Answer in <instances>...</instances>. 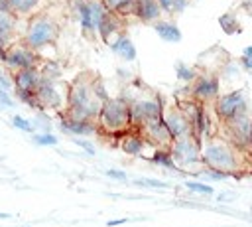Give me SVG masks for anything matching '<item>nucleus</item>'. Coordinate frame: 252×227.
<instances>
[{
    "label": "nucleus",
    "mask_w": 252,
    "mask_h": 227,
    "mask_svg": "<svg viewBox=\"0 0 252 227\" xmlns=\"http://www.w3.org/2000/svg\"><path fill=\"white\" fill-rule=\"evenodd\" d=\"M248 154L238 150L224 136H211L201 144V162L205 168L219 170L232 176H238L246 168Z\"/></svg>",
    "instance_id": "f257e3e1"
},
{
    "label": "nucleus",
    "mask_w": 252,
    "mask_h": 227,
    "mask_svg": "<svg viewBox=\"0 0 252 227\" xmlns=\"http://www.w3.org/2000/svg\"><path fill=\"white\" fill-rule=\"evenodd\" d=\"M93 81H94V75L81 73L69 83L67 107L63 109L65 114H69L73 118H83V120H96L102 101L94 95Z\"/></svg>",
    "instance_id": "f03ea898"
},
{
    "label": "nucleus",
    "mask_w": 252,
    "mask_h": 227,
    "mask_svg": "<svg viewBox=\"0 0 252 227\" xmlns=\"http://www.w3.org/2000/svg\"><path fill=\"white\" fill-rule=\"evenodd\" d=\"M59 30H61V26H59L57 18L51 12L41 10V12L28 18L26 30L22 34V41L26 45H30L33 51H37L41 57V51L45 47H51L57 41Z\"/></svg>",
    "instance_id": "7ed1b4c3"
},
{
    "label": "nucleus",
    "mask_w": 252,
    "mask_h": 227,
    "mask_svg": "<svg viewBox=\"0 0 252 227\" xmlns=\"http://www.w3.org/2000/svg\"><path fill=\"white\" fill-rule=\"evenodd\" d=\"M96 126H98V134L116 136L118 138L122 132L132 128L130 105L120 95L118 97H110L100 107V113L96 116Z\"/></svg>",
    "instance_id": "20e7f679"
},
{
    "label": "nucleus",
    "mask_w": 252,
    "mask_h": 227,
    "mask_svg": "<svg viewBox=\"0 0 252 227\" xmlns=\"http://www.w3.org/2000/svg\"><path fill=\"white\" fill-rule=\"evenodd\" d=\"M12 89H14V95L18 101H22L26 107H30L32 111H41V105L37 101V95H35V89H37V83L41 79V71H39V65L37 67H26V69H18V71H12Z\"/></svg>",
    "instance_id": "39448f33"
},
{
    "label": "nucleus",
    "mask_w": 252,
    "mask_h": 227,
    "mask_svg": "<svg viewBox=\"0 0 252 227\" xmlns=\"http://www.w3.org/2000/svg\"><path fill=\"white\" fill-rule=\"evenodd\" d=\"M163 101L158 93L144 89L142 95H138L132 103H130V118H132V128H140L146 122L154 120V118H161L163 116Z\"/></svg>",
    "instance_id": "423d86ee"
},
{
    "label": "nucleus",
    "mask_w": 252,
    "mask_h": 227,
    "mask_svg": "<svg viewBox=\"0 0 252 227\" xmlns=\"http://www.w3.org/2000/svg\"><path fill=\"white\" fill-rule=\"evenodd\" d=\"M201 140L195 134H187L181 138H173V142L169 144V152L177 164V168L183 172H187V168H203L201 162Z\"/></svg>",
    "instance_id": "0eeeda50"
},
{
    "label": "nucleus",
    "mask_w": 252,
    "mask_h": 227,
    "mask_svg": "<svg viewBox=\"0 0 252 227\" xmlns=\"http://www.w3.org/2000/svg\"><path fill=\"white\" fill-rule=\"evenodd\" d=\"M211 107H213L215 116L220 122H224L236 114L250 113V101H248V95L244 89H232L228 93H220Z\"/></svg>",
    "instance_id": "6e6552de"
},
{
    "label": "nucleus",
    "mask_w": 252,
    "mask_h": 227,
    "mask_svg": "<svg viewBox=\"0 0 252 227\" xmlns=\"http://www.w3.org/2000/svg\"><path fill=\"white\" fill-rule=\"evenodd\" d=\"M220 124H222V132H224L222 136L228 142H232L242 152H250V142H252V114L250 113L236 114Z\"/></svg>",
    "instance_id": "1a4fd4ad"
},
{
    "label": "nucleus",
    "mask_w": 252,
    "mask_h": 227,
    "mask_svg": "<svg viewBox=\"0 0 252 227\" xmlns=\"http://www.w3.org/2000/svg\"><path fill=\"white\" fill-rule=\"evenodd\" d=\"M39 63H41L39 53L33 51L30 45H26L22 39L12 41L6 47L4 57H2V67L8 69L10 73L18 69H26V67H37Z\"/></svg>",
    "instance_id": "9d476101"
},
{
    "label": "nucleus",
    "mask_w": 252,
    "mask_h": 227,
    "mask_svg": "<svg viewBox=\"0 0 252 227\" xmlns=\"http://www.w3.org/2000/svg\"><path fill=\"white\" fill-rule=\"evenodd\" d=\"M69 87V85H67ZM37 101L41 105V111H53V113H61L67 107V89L61 91V79L59 81H51L41 77L35 89Z\"/></svg>",
    "instance_id": "9b49d317"
},
{
    "label": "nucleus",
    "mask_w": 252,
    "mask_h": 227,
    "mask_svg": "<svg viewBox=\"0 0 252 227\" xmlns=\"http://www.w3.org/2000/svg\"><path fill=\"white\" fill-rule=\"evenodd\" d=\"M220 95V77L213 71H203L191 83V97L199 103L213 105L215 99Z\"/></svg>",
    "instance_id": "f8f14e48"
},
{
    "label": "nucleus",
    "mask_w": 252,
    "mask_h": 227,
    "mask_svg": "<svg viewBox=\"0 0 252 227\" xmlns=\"http://www.w3.org/2000/svg\"><path fill=\"white\" fill-rule=\"evenodd\" d=\"M163 122L171 134V138H181V136H187V134H193V128H191V120L189 116L185 114V111L173 103L169 107L163 109Z\"/></svg>",
    "instance_id": "ddd939ff"
},
{
    "label": "nucleus",
    "mask_w": 252,
    "mask_h": 227,
    "mask_svg": "<svg viewBox=\"0 0 252 227\" xmlns=\"http://www.w3.org/2000/svg\"><path fill=\"white\" fill-rule=\"evenodd\" d=\"M138 130L142 132V136L146 138V142L152 148H169V144L173 142L163 118H154V120L146 122L144 126H140Z\"/></svg>",
    "instance_id": "4468645a"
},
{
    "label": "nucleus",
    "mask_w": 252,
    "mask_h": 227,
    "mask_svg": "<svg viewBox=\"0 0 252 227\" xmlns=\"http://www.w3.org/2000/svg\"><path fill=\"white\" fill-rule=\"evenodd\" d=\"M59 116V128L63 134L67 136H93V134H98V126H96V120H83V118H73L69 114H65L63 111L57 113Z\"/></svg>",
    "instance_id": "2eb2a0df"
},
{
    "label": "nucleus",
    "mask_w": 252,
    "mask_h": 227,
    "mask_svg": "<svg viewBox=\"0 0 252 227\" xmlns=\"http://www.w3.org/2000/svg\"><path fill=\"white\" fill-rule=\"evenodd\" d=\"M118 148L126 154V156H134V158H148V154H146V148H152L148 142H146V138L142 136V132L138 130V128H130V130H126V132H122L120 136H118Z\"/></svg>",
    "instance_id": "dca6fc26"
},
{
    "label": "nucleus",
    "mask_w": 252,
    "mask_h": 227,
    "mask_svg": "<svg viewBox=\"0 0 252 227\" xmlns=\"http://www.w3.org/2000/svg\"><path fill=\"white\" fill-rule=\"evenodd\" d=\"M69 6H71V12H73V16L77 18V22L81 26V32L87 38H94L96 30H94V24H93L89 0H69Z\"/></svg>",
    "instance_id": "f3484780"
},
{
    "label": "nucleus",
    "mask_w": 252,
    "mask_h": 227,
    "mask_svg": "<svg viewBox=\"0 0 252 227\" xmlns=\"http://www.w3.org/2000/svg\"><path fill=\"white\" fill-rule=\"evenodd\" d=\"M161 16H163V10L158 4V0H136V8H134V18L136 20L152 26Z\"/></svg>",
    "instance_id": "a211bd4d"
},
{
    "label": "nucleus",
    "mask_w": 252,
    "mask_h": 227,
    "mask_svg": "<svg viewBox=\"0 0 252 227\" xmlns=\"http://www.w3.org/2000/svg\"><path fill=\"white\" fill-rule=\"evenodd\" d=\"M108 47H110V51L114 53V55H118L122 61H126V63H132V61H136V57H138V49H136V45H134V41L126 36V34H120L116 39H112L110 43H108Z\"/></svg>",
    "instance_id": "6ab92c4d"
},
{
    "label": "nucleus",
    "mask_w": 252,
    "mask_h": 227,
    "mask_svg": "<svg viewBox=\"0 0 252 227\" xmlns=\"http://www.w3.org/2000/svg\"><path fill=\"white\" fill-rule=\"evenodd\" d=\"M152 28H154V32L158 34V38L163 39L165 43H179L181 38H183V36H181V30H179L177 24L171 22V20H163V18H159L158 22L152 24Z\"/></svg>",
    "instance_id": "aec40b11"
},
{
    "label": "nucleus",
    "mask_w": 252,
    "mask_h": 227,
    "mask_svg": "<svg viewBox=\"0 0 252 227\" xmlns=\"http://www.w3.org/2000/svg\"><path fill=\"white\" fill-rule=\"evenodd\" d=\"M43 6H45V0H10V12L20 20L45 10Z\"/></svg>",
    "instance_id": "412c9836"
},
{
    "label": "nucleus",
    "mask_w": 252,
    "mask_h": 227,
    "mask_svg": "<svg viewBox=\"0 0 252 227\" xmlns=\"http://www.w3.org/2000/svg\"><path fill=\"white\" fill-rule=\"evenodd\" d=\"M102 4L106 6V10L122 20L134 16V8H136V0H102Z\"/></svg>",
    "instance_id": "4be33fe9"
},
{
    "label": "nucleus",
    "mask_w": 252,
    "mask_h": 227,
    "mask_svg": "<svg viewBox=\"0 0 252 227\" xmlns=\"http://www.w3.org/2000/svg\"><path fill=\"white\" fill-rule=\"evenodd\" d=\"M148 160H150L152 164H158V166L165 168V170L181 172V170L177 168V164H175V160H173V156H171L169 148H156V150H152V154L148 156Z\"/></svg>",
    "instance_id": "5701e85b"
},
{
    "label": "nucleus",
    "mask_w": 252,
    "mask_h": 227,
    "mask_svg": "<svg viewBox=\"0 0 252 227\" xmlns=\"http://www.w3.org/2000/svg\"><path fill=\"white\" fill-rule=\"evenodd\" d=\"M39 71H41V77L51 79V81H59L63 75V67L57 59H41Z\"/></svg>",
    "instance_id": "b1692460"
},
{
    "label": "nucleus",
    "mask_w": 252,
    "mask_h": 227,
    "mask_svg": "<svg viewBox=\"0 0 252 227\" xmlns=\"http://www.w3.org/2000/svg\"><path fill=\"white\" fill-rule=\"evenodd\" d=\"M219 26L222 28V32L226 36H232V34H238L240 32V22L236 18V14L232 12H224L219 16Z\"/></svg>",
    "instance_id": "393cba45"
},
{
    "label": "nucleus",
    "mask_w": 252,
    "mask_h": 227,
    "mask_svg": "<svg viewBox=\"0 0 252 227\" xmlns=\"http://www.w3.org/2000/svg\"><path fill=\"white\" fill-rule=\"evenodd\" d=\"M197 75H199V71H197L195 67H191L189 63H185V61H177V63H175V77H177L179 81L191 85V83L197 79Z\"/></svg>",
    "instance_id": "a878e982"
},
{
    "label": "nucleus",
    "mask_w": 252,
    "mask_h": 227,
    "mask_svg": "<svg viewBox=\"0 0 252 227\" xmlns=\"http://www.w3.org/2000/svg\"><path fill=\"white\" fill-rule=\"evenodd\" d=\"M18 22L20 18H16L10 10H0V30L14 36L16 34V28H18Z\"/></svg>",
    "instance_id": "bb28decb"
},
{
    "label": "nucleus",
    "mask_w": 252,
    "mask_h": 227,
    "mask_svg": "<svg viewBox=\"0 0 252 227\" xmlns=\"http://www.w3.org/2000/svg\"><path fill=\"white\" fill-rule=\"evenodd\" d=\"M183 186L193 193H201V195H213L215 193V188L203 180H185Z\"/></svg>",
    "instance_id": "cd10ccee"
},
{
    "label": "nucleus",
    "mask_w": 252,
    "mask_h": 227,
    "mask_svg": "<svg viewBox=\"0 0 252 227\" xmlns=\"http://www.w3.org/2000/svg\"><path fill=\"white\" fill-rule=\"evenodd\" d=\"M32 142L35 146H57L59 138L53 132H33L32 134Z\"/></svg>",
    "instance_id": "c85d7f7f"
},
{
    "label": "nucleus",
    "mask_w": 252,
    "mask_h": 227,
    "mask_svg": "<svg viewBox=\"0 0 252 227\" xmlns=\"http://www.w3.org/2000/svg\"><path fill=\"white\" fill-rule=\"evenodd\" d=\"M12 126L22 130V132H28V134H33L35 132V126H33V120L22 116V114H14L12 116Z\"/></svg>",
    "instance_id": "c756f323"
},
{
    "label": "nucleus",
    "mask_w": 252,
    "mask_h": 227,
    "mask_svg": "<svg viewBox=\"0 0 252 227\" xmlns=\"http://www.w3.org/2000/svg\"><path fill=\"white\" fill-rule=\"evenodd\" d=\"M33 126H35V132H51V118L47 116L45 111H37L35 118H33Z\"/></svg>",
    "instance_id": "7c9ffc66"
},
{
    "label": "nucleus",
    "mask_w": 252,
    "mask_h": 227,
    "mask_svg": "<svg viewBox=\"0 0 252 227\" xmlns=\"http://www.w3.org/2000/svg\"><path fill=\"white\" fill-rule=\"evenodd\" d=\"M132 184L134 186H140V188H152V189H163V188H167V184L163 180H156V178H134Z\"/></svg>",
    "instance_id": "2f4dec72"
},
{
    "label": "nucleus",
    "mask_w": 252,
    "mask_h": 227,
    "mask_svg": "<svg viewBox=\"0 0 252 227\" xmlns=\"http://www.w3.org/2000/svg\"><path fill=\"white\" fill-rule=\"evenodd\" d=\"M73 140V144L75 146H79L81 150H85V154L87 156H94L96 154V150H94V144L89 140V138H83V136H75V138H71Z\"/></svg>",
    "instance_id": "473e14b6"
},
{
    "label": "nucleus",
    "mask_w": 252,
    "mask_h": 227,
    "mask_svg": "<svg viewBox=\"0 0 252 227\" xmlns=\"http://www.w3.org/2000/svg\"><path fill=\"white\" fill-rule=\"evenodd\" d=\"M93 89H94V95H96L102 103L110 99V95H108V91H106V87H104V81H102L100 77H94V81H93Z\"/></svg>",
    "instance_id": "72a5a7b5"
},
{
    "label": "nucleus",
    "mask_w": 252,
    "mask_h": 227,
    "mask_svg": "<svg viewBox=\"0 0 252 227\" xmlns=\"http://www.w3.org/2000/svg\"><path fill=\"white\" fill-rule=\"evenodd\" d=\"M104 174L110 178V180H116V182H128V176L124 170H116V168H108L104 170Z\"/></svg>",
    "instance_id": "f704fd0d"
},
{
    "label": "nucleus",
    "mask_w": 252,
    "mask_h": 227,
    "mask_svg": "<svg viewBox=\"0 0 252 227\" xmlns=\"http://www.w3.org/2000/svg\"><path fill=\"white\" fill-rule=\"evenodd\" d=\"M0 107L2 109H14V99L10 97V93L6 89L0 87Z\"/></svg>",
    "instance_id": "c9c22d12"
},
{
    "label": "nucleus",
    "mask_w": 252,
    "mask_h": 227,
    "mask_svg": "<svg viewBox=\"0 0 252 227\" xmlns=\"http://www.w3.org/2000/svg\"><path fill=\"white\" fill-rule=\"evenodd\" d=\"M0 87L2 89H6V91H10L12 89V75L8 77V69H0Z\"/></svg>",
    "instance_id": "e433bc0d"
},
{
    "label": "nucleus",
    "mask_w": 252,
    "mask_h": 227,
    "mask_svg": "<svg viewBox=\"0 0 252 227\" xmlns=\"http://www.w3.org/2000/svg\"><path fill=\"white\" fill-rule=\"evenodd\" d=\"M189 2H191V0H173V16L185 12V8L189 6Z\"/></svg>",
    "instance_id": "4c0bfd02"
},
{
    "label": "nucleus",
    "mask_w": 252,
    "mask_h": 227,
    "mask_svg": "<svg viewBox=\"0 0 252 227\" xmlns=\"http://www.w3.org/2000/svg\"><path fill=\"white\" fill-rule=\"evenodd\" d=\"M158 4L161 6L163 14H167V16H173V0H158Z\"/></svg>",
    "instance_id": "58836bf2"
},
{
    "label": "nucleus",
    "mask_w": 252,
    "mask_h": 227,
    "mask_svg": "<svg viewBox=\"0 0 252 227\" xmlns=\"http://www.w3.org/2000/svg\"><path fill=\"white\" fill-rule=\"evenodd\" d=\"M238 63H240V67H242L246 73H252V57H242V55H240Z\"/></svg>",
    "instance_id": "ea45409f"
},
{
    "label": "nucleus",
    "mask_w": 252,
    "mask_h": 227,
    "mask_svg": "<svg viewBox=\"0 0 252 227\" xmlns=\"http://www.w3.org/2000/svg\"><path fill=\"white\" fill-rule=\"evenodd\" d=\"M116 73H118V77H120V79H124L126 83H128V81H132V73H130L128 69H124V67H118V69H116Z\"/></svg>",
    "instance_id": "a19ab883"
},
{
    "label": "nucleus",
    "mask_w": 252,
    "mask_h": 227,
    "mask_svg": "<svg viewBox=\"0 0 252 227\" xmlns=\"http://www.w3.org/2000/svg\"><path fill=\"white\" fill-rule=\"evenodd\" d=\"M236 195L234 193H217V201H228V199H234Z\"/></svg>",
    "instance_id": "79ce46f5"
},
{
    "label": "nucleus",
    "mask_w": 252,
    "mask_h": 227,
    "mask_svg": "<svg viewBox=\"0 0 252 227\" xmlns=\"http://www.w3.org/2000/svg\"><path fill=\"white\" fill-rule=\"evenodd\" d=\"M128 219L124 217V219H112V221H108V227H116V225H122V223H126Z\"/></svg>",
    "instance_id": "37998d69"
},
{
    "label": "nucleus",
    "mask_w": 252,
    "mask_h": 227,
    "mask_svg": "<svg viewBox=\"0 0 252 227\" xmlns=\"http://www.w3.org/2000/svg\"><path fill=\"white\" fill-rule=\"evenodd\" d=\"M242 57H252V45H246L242 49Z\"/></svg>",
    "instance_id": "c03bdc74"
},
{
    "label": "nucleus",
    "mask_w": 252,
    "mask_h": 227,
    "mask_svg": "<svg viewBox=\"0 0 252 227\" xmlns=\"http://www.w3.org/2000/svg\"><path fill=\"white\" fill-rule=\"evenodd\" d=\"M14 215L12 213H6V211H0V219H12Z\"/></svg>",
    "instance_id": "a18cd8bd"
},
{
    "label": "nucleus",
    "mask_w": 252,
    "mask_h": 227,
    "mask_svg": "<svg viewBox=\"0 0 252 227\" xmlns=\"http://www.w3.org/2000/svg\"><path fill=\"white\" fill-rule=\"evenodd\" d=\"M250 152H252V142H250Z\"/></svg>",
    "instance_id": "49530a36"
},
{
    "label": "nucleus",
    "mask_w": 252,
    "mask_h": 227,
    "mask_svg": "<svg viewBox=\"0 0 252 227\" xmlns=\"http://www.w3.org/2000/svg\"><path fill=\"white\" fill-rule=\"evenodd\" d=\"M0 111H2V107H0Z\"/></svg>",
    "instance_id": "de8ad7c7"
},
{
    "label": "nucleus",
    "mask_w": 252,
    "mask_h": 227,
    "mask_svg": "<svg viewBox=\"0 0 252 227\" xmlns=\"http://www.w3.org/2000/svg\"><path fill=\"white\" fill-rule=\"evenodd\" d=\"M30 227H33V225H30Z\"/></svg>",
    "instance_id": "09e8293b"
}]
</instances>
